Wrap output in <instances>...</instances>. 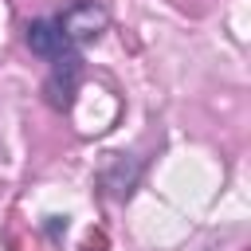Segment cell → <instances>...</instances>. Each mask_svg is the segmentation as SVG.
Wrapping results in <instances>:
<instances>
[{
  "label": "cell",
  "instance_id": "1",
  "mask_svg": "<svg viewBox=\"0 0 251 251\" xmlns=\"http://www.w3.org/2000/svg\"><path fill=\"white\" fill-rule=\"evenodd\" d=\"M55 24H59V31H63V39L71 47H82V43H90V39H98L106 31L110 16H106V8L98 0H75L63 16H55Z\"/></svg>",
  "mask_w": 251,
  "mask_h": 251
},
{
  "label": "cell",
  "instance_id": "4",
  "mask_svg": "<svg viewBox=\"0 0 251 251\" xmlns=\"http://www.w3.org/2000/svg\"><path fill=\"white\" fill-rule=\"evenodd\" d=\"M24 39H27V47H31L39 59H59V55H67V51H71V43L63 39L59 24H55V20H47V16H43V20H31Z\"/></svg>",
  "mask_w": 251,
  "mask_h": 251
},
{
  "label": "cell",
  "instance_id": "3",
  "mask_svg": "<svg viewBox=\"0 0 251 251\" xmlns=\"http://www.w3.org/2000/svg\"><path fill=\"white\" fill-rule=\"evenodd\" d=\"M137 180H141V161L129 157V153H110L106 165H102V173H98V184L114 200H126L137 188Z\"/></svg>",
  "mask_w": 251,
  "mask_h": 251
},
{
  "label": "cell",
  "instance_id": "2",
  "mask_svg": "<svg viewBox=\"0 0 251 251\" xmlns=\"http://www.w3.org/2000/svg\"><path fill=\"white\" fill-rule=\"evenodd\" d=\"M55 67H51V75H47V82H43V94H47V102L55 106V110H71V102H75V90H78V82H82V59L75 55V51H67V55H59V59H51Z\"/></svg>",
  "mask_w": 251,
  "mask_h": 251
}]
</instances>
